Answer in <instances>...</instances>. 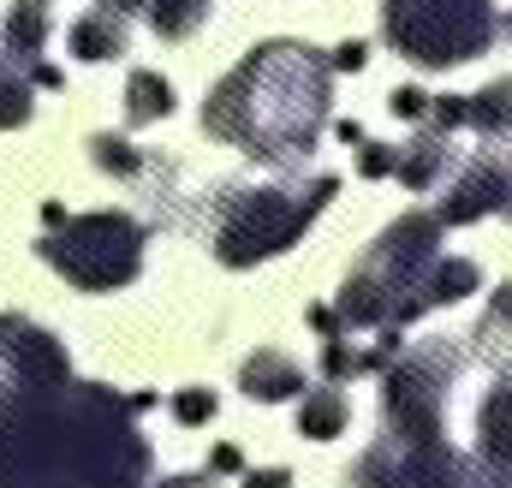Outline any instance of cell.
Segmentation results:
<instances>
[{
    "instance_id": "cell-1",
    "label": "cell",
    "mask_w": 512,
    "mask_h": 488,
    "mask_svg": "<svg viewBox=\"0 0 512 488\" xmlns=\"http://www.w3.org/2000/svg\"><path fill=\"white\" fill-rule=\"evenodd\" d=\"M155 393L120 399L102 381H66L48 399L0 411V488H143L155 471L137 411Z\"/></svg>"
},
{
    "instance_id": "cell-2",
    "label": "cell",
    "mask_w": 512,
    "mask_h": 488,
    "mask_svg": "<svg viewBox=\"0 0 512 488\" xmlns=\"http://www.w3.org/2000/svg\"><path fill=\"white\" fill-rule=\"evenodd\" d=\"M334 60H322L310 42H262L251 48L203 102V131L221 143H239L262 167H304L322 143Z\"/></svg>"
},
{
    "instance_id": "cell-3",
    "label": "cell",
    "mask_w": 512,
    "mask_h": 488,
    "mask_svg": "<svg viewBox=\"0 0 512 488\" xmlns=\"http://www.w3.org/2000/svg\"><path fill=\"white\" fill-rule=\"evenodd\" d=\"M441 215H399L370 256L346 274L334 304V340L364 328H411L417 316L483 292V268L471 256H441Z\"/></svg>"
},
{
    "instance_id": "cell-4",
    "label": "cell",
    "mask_w": 512,
    "mask_h": 488,
    "mask_svg": "<svg viewBox=\"0 0 512 488\" xmlns=\"http://www.w3.org/2000/svg\"><path fill=\"white\" fill-rule=\"evenodd\" d=\"M340 191L334 173H316L310 185H227L215 197V221H209V250L227 268H256L310 233V221L328 209V197Z\"/></svg>"
},
{
    "instance_id": "cell-5",
    "label": "cell",
    "mask_w": 512,
    "mask_h": 488,
    "mask_svg": "<svg viewBox=\"0 0 512 488\" xmlns=\"http://www.w3.org/2000/svg\"><path fill=\"white\" fill-rule=\"evenodd\" d=\"M495 0H382V36L417 66H465L495 42Z\"/></svg>"
},
{
    "instance_id": "cell-6",
    "label": "cell",
    "mask_w": 512,
    "mask_h": 488,
    "mask_svg": "<svg viewBox=\"0 0 512 488\" xmlns=\"http://www.w3.org/2000/svg\"><path fill=\"white\" fill-rule=\"evenodd\" d=\"M471 364V346L459 340H429L411 346L382 369V411L393 441H447V405L453 381Z\"/></svg>"
},
{
    "instance_id": "cell-7",
    "label": "cell",
    "mask_w": 512,
    "mask_h": 488,
    "mask_svg": "<svg viewBox=\"0 0 512 488\" xmlns=\"http://www.w3.org/2000/svg\"><path fill=\"white\" fill-rule=\"evenodd\" d=\"M48 268H60L78 292H120L143 274V227L126 209H96V215H72L66 227H54L36 244Z\"/></svg>"
},
{
    "instance_id": "cell-8",
    "label": "cell",
    "mask_w": 512,
    "mask_h": 488,
    "mask_svg": "<svg viewBox=\"0 0 512 488\" xmlns=\"http://www.w3.org/2000/svg\"><path fill=\"white\" fill-rule=\"evenodd\" d=\"M66 381H72V358L48 328L24 316H0V411L24 399H48Z\"/></svg>"
},
{
    "instance_id": "cell-9",
    "label": "cell",
    "mask_w": 512,
    "mask_h": 488,
    "mask_svg": "<svg viewBox=\"0 0 512 488\" xmlns=\"http://www.w3.org/2000/svg\"><path fill=\"white\" fill-rule=\"evenodd\" d=\"M495 137H483V149H471L459 161V173L447 179V197H441V221L447 227H471L483 215H507L512 221V155L507 149H489Z\"/></svg>"
},
{
    "instance_id": "cell-10",
    "label": "cell",
    "mask_w": 512,
    "mask_h": 488,
    "mask_svg": "<svg viewBox=\"0 0 512 488\" xmlns=\"http://www.w3.org/2000/svg\"><path fill=\"white\" fill-rule=\"evenodd\" d=\"M477 465L512 477V381H495L477 405Z\"/></svg>"
},
{
    "instance_id": "cell-11",
    "label": "cell",
    "mask_w": 512,
    "mask_h": 488,
    "mask_svg": "<svg viewBox=\"0 0 512 488\" xmlns=\"http://www.w3.org/2000/svg\"><path fill=\"white\" fill-rule=\"evenodd\" d=\"M239 387L245 399H262V405H280V399H304V369L292 364L286 352H251L245 369H239Z\"/></svg>"
},
{
    "instance_id": "cell-12",
    "label": "cell",
    "mask_w": 512,
    "mask_h": 488,
    "mask_svg": "<svg viewBox=\"0 0 512 488\" xmlns=\"http://www.w3.org/2000/svg\"><path fill=\"white\" fill-rule=\"evenodd\" d=\"M72 54L78 60H90V66H102V60H120L131 48V30H126V12H108V6H96V12H84L78 24H72Z\"/></svg>"
},
{
    "instance_id": "cell-13",
    "label": "cell",
    "mask_w": 512,
    "mask_h": 488,
    "mask_svg": "<svg viewBox=\"0 0 512 488\" xmlns=\"http://www.w3.org/2000/svg\"><path fill=\"white\" fill-rule=\"evenodd\" d=\"M453 161H459L453 137H447V131H423L417 143L399 149V185H405V191H429L435 179H447Z\"/></svg>"
},
{
    "instance_id": "cell-14",
    "label": "cell",
    "mask_w": 512,
    "mask_h": 488,
    "mask_svg": "<svg viewBox=\"0 0 512 488\" xmlns=\"http://www.w3.org/2000/svg\"><path fill=\"white\" fill-rule=\"evenodd\" d=\"M346 423H352V399H346L334 381H322V387H310V393L298 399V435L334 441V435H346Z\"/></svg>"
},
{
    "instance_id": "cell-15",
    "label": "cell",
    "mask_w": 512,
    "mask_h": 488,
    "mask_svg": "<svg viewBox=\"0 0 512 488\" xmlns=\"http://www.w3.org/2000/svg\"><path fill=\"white\" fill-rule=\"evenodd\" d=\"M48 30H54L48 6L42 0H18L6 12V66H36V54L48 48Z\"/></svg>"
},
{
    "instance_id": "cell-16",
    "label": "cell",
    "mask_w": 512,
    "mask_h": 488,
    "mask_svg": "<svg viewBox=\"0 0 512 488\" xmlns=\"http://www.w3.org/2000/svg\"><path fill=\"white\" fill-rule=\"evenodd\" d=\"M465 340H471V358H477V364H507L512 358V280L507 286H495L483 322H477Z\"/></svg>"
},
{
    "instance_id": "cell-17",
    "label": "cell",
    "mask_w": 512,
    "mask_h": 488,
    "mask_svg": "<svg viewBox=\"0 0 512 488\" xmlns=\"http://www.w3.org/2000/svg\"><path fill=\"white\" fill-rule=\"evenodd\" d=\"M173 114V84L161 78V72H131L126 78V120L131 125H155V120H167Z\"/></svg>"
},
{
    "instance_id": "cell-18",
    "label": "cell",
    "mask_w": 512,
    "mask_h": 488,
    "mask_svg": "<svg viewBox=\"0 0 512 488\" xmlns=\"http://www.w3.org/2000/svg\"><path fill=\"white\" fill-rule=\"evenodd\" d=\"M465 102H471V131H477V137H512V78L483 84V90L465 96Z\"/></svg>"
},
{
    "instance_id": "cell-19",
    "label": "cell",
    "mask_w": 512,
    "mask_h": 488,
    "mask_svg": "<svg viewBox=\"0 0 512 488\" xmlns=\"http://www.w3.org/2000/svg\"><path fill=\"white\" fill-rule=\"evenodd\" d=\"M209 0H149V24H155V36L161 42H185V36H197L203 24H209Z\"/></svg>"
},
{
    "instance_id": "cell-20",
    "label": "cell",
    "mask_w": 512,
    "mask_h": 488,
    "mask_svg": "<svg viewBox=\"0 0 512 488\" xmlns=\"http://www.w3.org/2000/svg\"><path fill=\"white\" fill-rule=\"evenodd\" d=\"M90 155H96V167L114 173V179H137V173H149V155H137L126 137H114V131H96V137H90Z\"/></svg>"
},
{
    "instance_id": "cell-21",
    "label": "cell",
    "mask_w": 512,
    "mask_h": 488,
    "mask_svg": "<svg viewBox=\"0 0 512 488\" xmlns=\"http://www.w3.org/2000/svg\"><path fill=\"white\" fill-rule=\"evenodd\" d=\"M346 488H405V477H399V459H393V447L387 441H376L352 471H346Z\"/></svg>"
},
{
    "instance_id": "cell-22",
    "label": "cell",
    "mask_w": 512,
    "mask_h": 488,
    "mask_svg": "<svg viewBox=\"0 0 512 488\" xmlns=\"http://www.w3.org/2000/svg\"><path fill=\"white\" fill-rule=\"evenodd\" d=\"M30 78H18V66H0V131L30 125Z\"/></svg>"
},
{
    "instance_id": "cell-23",
    "label": "cell",
    "mask_w": 512,
    "mask_h": 488,
    "mask_svg": "<svg viewBox=\"0 0 512 488\" xmlns=\"http://www.w3.org/2000/svg\"><path fill=\"white\" fill-rule=\"evenodd\" d=\"M215 411H221V399H215L209 387H179V393H173V417H179L185 429H203V423H215Z\"/></svg>"
},
{
    "instance_id": "cell-24",
    "label": "cell",
    "mask_w": 512,
    "mask_h": 488,
    "mask_svg": "<svg viewBox=\"0 0 512 488\" xmlns=\"http://www.w3.org/2000/svg\"><path fill=\"white\" fill-rule=\"evenodd\" d=\"M352 375H364V352H352L346 340H328L322 346V381H352Z\"/></svg>"
},
{
    "instance_id": "cell-25",
    "label": "cell",
    "mask_w": 512,
    "mask_h": 488,
    "mask_svg": "<svg viewBox=\"0 0 512 488\" xmlns=\"http://www.w3.org/2000/svg\"><path fill=\"white\" fill-rule=\"evenodd\" d=\"M429 108H435V96H423L417 84H399L387 96V114H399V120H429Z\"/></svg>"
},
{
    "instance_id": "cell-26",
    "label": "cell",
    "mask_w": 512,
    "mask_h": 488,
    "mask_svg": "<svg viewBox=\"0 0 512 488\" xmlns=\"http://www.w3.org/2000/svg\"><path fill=\"white\" fill-rule=\"evenodd\" d=\"M358 173H364V179H387V173H399V149H387V143H364V149H358Z\"/></svg>"
},
{
    "instance_id": "cell-27",
    "label": "cell",
    "mask_w": 512,
    "mask_h": 488,
    "mask_svg": "<svg viewBox=\"0 0 512 488\" xmlns=\"http://www.w3.org/2000/svg\"><path fill=\"white\" fill-rule=\"evenodd\" d=\"M370 66V48L364 42H340L334 48V72H364Z\"/></svg>"
},
{
    "instance_id": "cell-28",
    "label": "cell",
    "mask_w": 512,
    "mask_h": 488,
    "mask_svg": "<svg viewBox=\"0 0 512 488\" xmlns=\"http://www.w3.org/2000/svg\"><path fill=\"white\" fill-rule=\"evenodd\" d=\"M155 488H221V483H215V471H191V477H161Z\"/></svg>"
},
{
    "instance_id": "cell-29",
    "label": "cell",
    "mask_w": 512,
    "mask_h": 488,
    "mask_svg": "<svg viewBox=\"0 0 512 488\" xmlns=\"http://www.w3.org/2000/svg\"><path fill=\"white\" fill-rule=\"evenodd\" d=\"M245 488H292V471H251Z\"/></svg>"
},
{
    "instance_id": "cell-30",
    "label": "cell",
    "mask_w": 512,
    "mask_h": 488,
    "mask_svg": "<svg viewBox=\"0 0 512 488\" xmlns=\"http://www.w3.org/2000/svg\"><path fill=\"white\" fill-rule=\"evenodd\" d=\"M239 465H245L239 447H215V453H209V471H239Z\"/></svg>"
},
{
    "instance_id": "cell-31",
    "label": "cell",
    "mask_w": 512,
    "mask_h": 488,
    "mask_svg": "<svg viewBox=\"0 0 512 488\" xmlns=\"http://www.w3.org/2000/svg\"><path fill=\"white\" fill-rule=\"evenodd\" d=\"M30 84H42V90H60L66 78H60V66H30Z\"/></svg>"
},
{
    "instance_id": "cell-32",
    "label": "cell",
    "mask_w": 512,
    "mask_h": 488,
    "mask_svg": "<svg viewBox=\"0 0 512 488\" xmlns=\"http://www.w3.org/2000/svg\"><path fill=\"white\" fill-rule=\"evenodd\" d=\"M102 6H108V12H126V18L131 12H149V0H102Z\"/></svg>"
},
{
    "instance_id": "cell-33",
    "label": "cell",
    "mask_w": 512,
    "mask_h": 488,
    "mask_svg": "<svg viewBox=\"0 0 512 488\" xmlns=\"http://www.w3.org/2000/svg\"><path fill=\"white\" fill-rule=\"evenodd\" d=\"M42 221H48V227H66V221H72V215H66V209H60V203H42Z\"/></svg>"
},
{
    "instance_id": "cell-34",
    "label": "cell",
    "mask_w": 512,
    "mask_h": 488,
    "mask_svg": "<svg viewBox=\"0 0 512 488\" xmlns=\"http://www.w3.org/2000/svg\"><path fill=\"white\" fill-rule=\"evenodd\" d=\"M334 131H340L346 143H364V125H358V120H340V125H334Z\"/></svg>"
},
{
    "instance_id": "cell-35",
    "label": "cell",
    "mask_w": 512,
    "mask_h": 488,
    "mask_svg": "<svg viewBox=\"0 0 512 488\" xmlns=\"http://www.w3.org/2000/svg\"><path fill=\"white\" fill-rule=\"evenodd\" d=\"M507 30H512V18H507Z\"/></svg>"
}]
</instances>
